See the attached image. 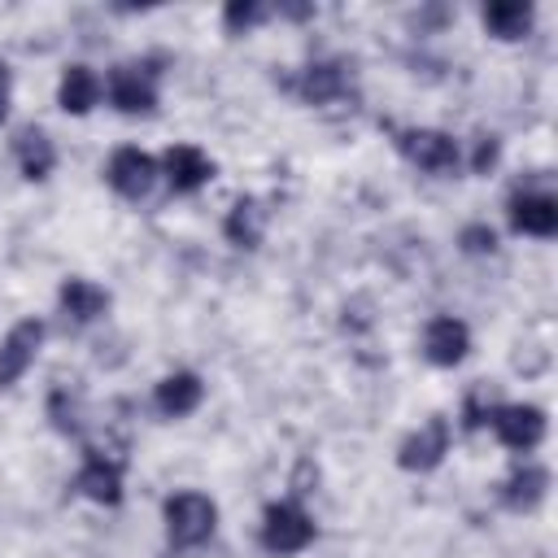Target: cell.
Here are the masks:
<instances>
[{"label": "cell", "mask_w": 558, "mask_h": 558, "mask_svg": "<svg viewBox=\"0 0 558 558\" xmlns=\"http://www.w3.org/2000/svg\"><path fill=\"white\" fill-rule=\"evenodd\" d=\"M214 519H218V510L201 493H179L166 501V532L174 545H201L214 532Z\"/></svg>", "instance_id": "6da1fadb"}, {"label": "cell", "mask_w": 558, "mask_h": 558, "mask_svg": "<svg viewBox=\"0 0 558 558\" xmlns=\"http://www.w3.org/2000/svg\"><path fill=\"white\" fill-rule=\"evenodd\" d=\"M314 541V523L301 506H270L262 523V545L270 554H296Z\"/></svg>", "instance_id": "7a4b0ae2"}, {"label": "cell", "mask_w": 558, "mask_h": 558, "mask_svg": "<svg viewBox=\"0 0 558 558\" xmlns=\"http://www.w3.org/2000/svg\"><path fill=\"white\" fill-rule=\"evenodd\" d=\"M39 340H44V323H35V318L17 323V327L4 336V344H0V388L17 384V379L26 375V366H31L35 353H39Z\"/></svg>", "instance_id": "3957f363"}, {"label": "cell", "mask_w": 558, "mask_h": 558, "mask_svg": "<svg viewBox=\"0 0 558 558\" xmlns=\"http://www.w3.org/2000/svg\"><path fill=\"white\" fill-rule=\"evenodd\" d=\"M493 432L510 449H532L545 436V414L536 405H501L493 410Z\"/></svg>", "instance_id": "277c9868"}, {"label": "cell", "mask_w": 558, "mask_h": 558, "mask_svg": "<svg viewBox=\"0 0 558 558\" xmlns=\"http://www.w3.org/2000/svg\"><path fill=\"white\" fill-rule=\"evenodd\" d=\"M466 349H471V331H466V323H458V318H449V314H440V318L427 323V331H423V353H427L436 366H453V362H462Z\"/></svg>", "instance_id": "5b68a950"}, {"label": "cell", "mask_w": 558, "mask_h": 558, "mask_svg": "<svg viewBox=\"0 0 558 558\" xmlns=\"http://www.w3.org/2000/svg\"><path fill=\"white\" fill-rule=\"evenodd\" d=\"M153 174H157V166H153V157L140 153V148H118V153L109 157V183H113L122 196H144V192L153 187Z\"/></svg>", "instance_id": "8992f818"}, {"label": "cell", "mask_w": 558, "mask_h": 558, "mask_svg": "<svg viewBox=\"0 0 558 558\" xmlns=\"http://www.w3.org/2000/svg\"><path fill=\"white\" fill-rule=\"evenodd\" d=\"M401 148L410 153V161H418L432 174H445V170L458 166V144L449 135H440V131H410L401 140Z\"/></svg>", "instance_id": "52a82bcc"}, {"label": "cell", "mask_w": 558, "mask_h": 558, "mask_svg": "<svg viewBox=\"0 0 558 558\" xmlns=\"http://www.w3.org/2000/svg\"><path fill=\"white\" fill-rule=\"evenodd\" d=\"M109 96H113V105H118L122 113H144V109L157 105L153 78H148L144 70H135V65L113 70V78H109Z\"/></svg>", "instance_id": "ba28073f"}, {"label": "cell", "mask_w": 558, "mask_h": 558, "mask_svg": "<svg viewBox=\"0 0 558 558\" xmlns=\"http://www.w3.org/2000/svg\"><path fill=\"white\" fill-rule=\"evenodd\" d=\"M209 174H214V166H209V157H205L201 148L174 144V148L166 153V179H170L174 192H196Z\"/></svg>", "instance_id": "9c48e42d"}, {"label": "cell", "mask_w": 558, "mask_h": 558, "mask_svg": "<svg viewBox=\"0 0 558 558\" xmlns=\"http://www.w3.org/2000/svg\"><path fill=\"white\" fill-rule=\"evenodd\" d=\"M445 445H449V427H445V418H432L423 432H414V436L401 445V466H405V471H427V466L440 462Z\"/></svg>", "instance_id": "30bf717a"}, {"label": "cell", "mask_w": 558, "mask_h": 558, "mask_svg": "<svg viewBox=\"0 0 558 558\" xmlns=\"http://www.w3.org/2000/svg\"><path fill=\"white\" fill-rule=\"evenodd\" d=\"M201 379L196 375H187V371H179V375H166L161 384H157V410L161 414H170V418H183V414H192L196 405H201Z\"/></svg>", "instance_id": "8fae6325"}, {"label": "cell", "mask_w": 558, "mask_h": 558, "mask_svg": "<svg viewBox=\"0 0 558 558\" xmlns=\"http://www.w3.org/2000/svg\"><path fill=\"white\" fill-rule=\"evenodd\" d=\"M510 218L527 235H554L558 231V205H554V196H541V192L536 196H519Z\"/></svg>", "instance_id": "7c38bea8"}, {"label": "cell", "mask_w": 558, "mask_h": 558, "mask_svg": "<svg viewBox=\"0 0 558 558\" xmlns=\"http://www.w3.org/2000/svg\"><path fill=\"white\" fill-rule=\"evenodd\" d=\"M78 488H83L92 501H118V493H122V471H118V462H105L100 453H92V458L83 462V471H78Z\"/></svg>", "instance_id": "4fadbf2b"}, {"label": "cell", "mask_w": 558, "mask_h": 558, "mask_svg": "<svg viewBox=\"0 0 558 558\" xmlns=\"http://www.w3.org/2000/svg\"><path fill=\"white\" fill-rule=\"evenodd\" d=\"M57 96H61V109H65V113H87V109L96 105V96H100V78H96L87 65H70Z\"/></svg>", "instance_id": "5bb4252c"}, {"label": "cell", "mask_w": 558, "mask_h": 558, "mask_svg": "<svg viewBox=\"0 0 558 558\" xmlns=\"http://www.w3.org/2000/svg\"><path fill=\"white\" fill-rule=\"evenodd\" d=\"M17 161H22V174L26 179H44L52 170L57 153H52V144H48L44 131H22L17 135Z\"/></svg>", "instance_id": "9a60e30c"}, {"label": "cell", "mask_w": 558, "mask_h": 558, "mask_svg": "<svg viewBox=\"0 0 558 558\" xmlns=\"http://www.w3.org/2000/svg\"><path fill=\"white\" fill-rule=\"evenodd\" d=\"M262 231H266V209H262L257 201H240V205L231 209V218H227V235H231L235 244H244V248H257Z\"/></svg>", "instance_id": "2e32d148"}, {"label": "cell", "mask_w": 558, "mask_h": 558, "mask_svg": "<svg viewBox=\"0 0 558 558\" xmlns=\"http://www.w3.org/2000/svg\"><path fill=\"white\" fill-rule=\"evenodd\" d=\"M61 305L74 314V318H96L105 305H109V296H105V288H96V283H87V279H70L65 288H61Z\"/></svg>", "instance_id": "e0dca14e"}, {"label": "cell", "mask_w": 558, "mask_h": 558, "mask_svg": "<svg viewBox=\"0 0 558 558\" xmlns=\"http://www.w3.org/2000/svg\"><path fill=\"white\" fill-rule=\"evenodd\" d=\"M532 22V4H488L484 9V26L497 35V39H519Z\"/></svg>", "instance_id": "ac0fdd59"}, {"label": "cell", "mask_w": 558, "mask_h": 558, "mask_svg": "<svg viewBox=\"0 0 558 558\" xmlns=\"http://www.w3.org/2000/svg\"><path fill=\"white\" fill-rule=\"evenodd\" d=\"M301 92H305V100H314V105L331 100V96L340 92V65H310L305 78H301Z\"/></svg>", "instance_id": "d6986e66"}, {"label": "cell", "mask_w": 558, "mask_h": 558, "mask_svg": "<svg viewBox=\"0 0 558 558\" xmlns=\"http://www.w3.org/2000/svg\"><path fill=\"white\" fill-rule=\"evenodd\" d=\"M545 484H549V475H545L541 466H527V471H519V475L506 484V497H510L514 506H532V501L545 493Z\"/></svg>", "instance_id": "ffe728a7"}, {"label": "cell", "mask_w": 558, "mask_h": 558, "mask_svg": "<svg viewBox=\"0 0 558 558\" xmlns=\"http://www.w3.org/2000/svg\"><path fill=\"white\" fill-rule=\"evenodd\" d=\"M222 22H227V31H248L253 22H262V4H253V0H231L227 4V13H222Z\"/></svg>", "instance_id": "44dd1931"}, {"label": "cell", "mask_w": 558, "mask_h": 558, "mask_svg": "<svg viewBox=\"0 0 558 558\" xmlns=\"http://www.w3.org/2000/svg\"><path fill=\"white\" fill-rule=\"evenodd\" d=\"M497 244V235L488 231V227H466L462 231V248H471V253H484V248H493Z\"/></svg>", "instance_id": "7402d4cb"}, {"label": "cell", "mask_w": 558, "mask_h": 558, "mask_svg": "<svg viewBox=\"0 0 558 558\" xmlns=\"http://www.w3.org/2000/svg\"><path fill=\"white\" fill-rule=\"evenodd\" d=\"M4 113H9V70L0 65V122H4Z\"/></svg>", "instance_id": "603a6c76"}, {"label": "cell", "mask_w": 558, "mask_h": 558, "mask_svg": "<svg viewBox=\"0 0 558 558\" xmlns=\"http://www.w3.org/2000/svg\"><path fill=\"white\" fill-rule=\"evenodd\" d=\"M493 157H497V144H480V153H475V170H484Z\"/></svg>", "instance_id": "cb8c5ba5"}]
</instances>
